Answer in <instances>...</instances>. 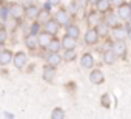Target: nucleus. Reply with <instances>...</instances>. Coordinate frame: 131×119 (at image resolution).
Segmentation results:
<instances>
[{"label":"nucleus","instance_id":"obj_1","mask_svg":"<svg viewBox=\"0 0 131 119\" xmlns=\"http://www.w3.org/2000/svg\"><path fill=\"white\" fill-rule=\"evenodd\" d=\"M26 62H28V57H26L25 53H17L14 56V65H16V68H19V70L23 68L26 65Z\"/></svg>","mask_w":131,"mask_h":119},{"label":"nucleus","instance_id":"obj_2","mask_svg":"<svg viewBox=\"0 0 131 119\" xmlns=\"http://www.w3.org/2000/svg\"><path fill=\"white\" fill-rule=\"evenodd\" d=\"M97 39H99L97 29H88V31H86V34H85V42H86L88 45H94V43L97 42Z\"/></svg>","mask_w":131,"mask_h":119},{"label":"nucleus","instance_id":"obj_3","mask_svg":"<svg viewBox=\"0 0 131 119\" xmlns=\"http://www.w3.org/2000/svg\"><path fill=\"white\" fill-rule=\"evenodd\" d=\"M37 39H39V45L40 46H48L49 43H51V40H52V34L51 33H43V34H40V36H37Z\"/></svg>","mask_w":131,"mask_h":119},{"label":"nucleus","instance_id":"obj_4","mask_svg":"<svg viewBox=\"0 0 131 119\" xmlns=\"http://www.w3.org/2000/svg\"><path fill=\"white\" fill-rule=\"evenodd\" d=\"M90 81H91L94 85L102 84V82H103V73H102L100 70H94V71H91V74H90Z\"/></svg>","mask_w":131,"mask_h":119},{"label":"nucleus","instance_id":"obj_5","mask_svg":"<svg viewBox=\"0 0 131 119\" xmlns=\"http://www.w3.org/2000/svg\"><path fill=\"white\" fill-rule=\"evenodd\" d=\"M56 76V70H54V65H49V67H45L43 68V79L46 82H51Z\"/></svg>","mask_w":131,"mask_h":119},{"label":"nucleus","instance_id":"obj_6","mask_svg":"<svg viewBox=\"0 0 131 119\" xmlns=\"http://www.w3.org/2000/svg\"><path fill=\"white\" fill-rule=\"evenodd\" d=\"M62 46L63 48H67V49H71V48H76V39L71 37L70 34L68 36H65L63 40H62Z\"/></svg>","mask_w":131,"mask_h":119},{"label":"nucleus","instance_id":"obj_7","mask_svg":"<svg viewBox=\"0 0 131 119\" xmlns=\"http://www.w3.org/2000/svg\"><path fill=\"white\" fill-rule=\"evenodd\" d=\"M59 29V22L57 20H48L45 23V31L46 33H51V34H56Z\"/></svg>","mask_w":131,"mask_h":119},{"label":"nucleus","instance_id":"obj_8","mask_svg":"<svg viewBox=\"0 0 131 119\" xmlns=\"http://www.w3.org/2000/svg\"><path fill=\"white\" fill-rule=\"evenodd\" d=\"M113 51H114L117 56H123L125 51H126V46H125V43H123L122 40H117V42H114V45H113Z\"/></svg>","mask_w":131,"mask_h":119},{"label":"nucleus","instance_id":"obj_9","mask_svg":"<svg viewBox=\"0 0 131 119\" xmlns=\"http://www.w3.org/2000/svg\"><path fill=\"white\" fill-rule=\"evenodd\" d=\"M11 61H13V53L9 49H6V51H3L2 54H0V64H2V65H6Z\"/></svg>","mask_w":131,"mask_h":119},{"label":"nucleus","instance_id":"obj_10","mask_svg":"<svg viewBox=\"0 0 131 119\" xmlns=\"http://www.w3.org/2000/svg\"><path fill=\"white\" fill-rule=\"evenodd\" d=\"M80 62H82V67L83 68H91L94 65V61H93V56L91 54H83Z\"/></svg>","mask_w":131,"mask_h":119},{"label":"nucleus","instance_id":"obj_11","mask_svg":"<svg viewBox=\"0 0 131 119\" xmlns=\"http://www.w3.org/2000/svg\"><path fill=\"white\" fill-rule=\"evenodd\" d=\"M25 42H26V46H28V48H31V49H32V48H36V46L39 45V39H37V36H36V34H32V33L26 37V40H25Z\"/></svg>","mask_w":131,"mask_h":119},{"label":"nucleus","instance_id":"obj_12","mask_svg":"<svg viewBox=\"0 0 131 119\" xmlns=\"http://www.w3.org/2000/svg\"><path fill=\"white\" fill-rule=\"evenodd\" d=\"M131 16V8L126 5H120L119 6V17L120 19H129Z\"/></svg>","mask_w":131,"mask_h":119},{"label":"nucleus","instance_id":"obj_13","mask_svg":"<svg viewBox=\"0 0 131 119\" xmlns=\"http://www.w3.org/2000/svg\"><path fill=\"white\" fill-rule=\"evenodd\" d=\"M56 20H57L59 23H62V25H67V23L70 22V17H68L67 11H59L57 16H56Z\"/></svg>","mask_w":131,"mask_h":119},{"label":"nucleus","instance_id":"obj_14","mask_svg":"<svg viewBox=\"0 0 131 119\" xmlns=\"http://www.w3.org/2000/svg\"><path fill=\"white\" fill-rule=\"evenodd\" d=\"M60 61H62V57L57 54V51H51V54L48 56V62H49V65H59Z\"/></svg>","mask_w":131,"mask_h":119},{"label":"nucleus","instance_id":"obj_15","mask_svg":"<svg viewBox=\"0 0 131 119\" xmlns=\"http://www.w3.org/2000/svg\"><path fill=\"white\" fill-rule=\"evenodd\" d=\"M9 11H11V16H13V17H16V19H19V17L23 14V8H22L20 5H17V3H14V5L11 6V9H9Z\"/></svg>","mask_w":131,"mask_h":119},{"label":"nucleus","instance_id":"obj_16","mask_svg":"<svg viewBox=\"0 0 131 119\" xmlns=\"http://www.w3.org/2000/svg\"><path fill=\"white\" fill-rule=\"evenodd\" d=\"M39 14H40V11H39L37 6H29V8L26 9V17L31 19V20H32V19H37Z\"/></svg>","mask_w":131,"mask_h":119},{"label":"nucleus","instance_id":"obj_17","mask_svg":"<svg viewBox=\"0 0 131 119\" xmlns=\"http://www.w3.org/2000/svg\"><path fill=\"white\" fill-rule=\"evenodd\" d=\"M116 57H117V54H116L114 51H105V54H103V61H105V64H114Z\"/></svg>","mask_w":131,"mask_h":119},{"label":"nucleus","instance_id":"obj_18","mask_svg":"<svg viewBox=\"0 0 131 119\" xmlns=\"http://www.w3.org/2000/svg\"><path fill=\"white\" fill-rule=\"evenodd\" d=\"M96 6H97V11L99 13H105L110 8V2H108V0H97Z\"/></svg>","mask_w":131,"mask_h":119},{"label":"nucleus","instance_id":"obj_19","mask_svg":"<svg viewBox=\"0 0 131 119\" xmlns=\"http://www.w3.org/2000/svg\"><path fill=\"white\" fill-rule=\"evenodd\" d=\"M106 23H108V26H117V25H119V16H116V14H108Z\"/></svg>","mask_w":131,"mask_h":119},{"label":"nucleus","instance_id":"obj_20","mask_svg":"<svg viewBox=\"0 0 131 119\" xmlns=\"http://www.w3.org/2000/svg\"><path fill=\"white\" fill-rule=\"evenodd\" d=\"M97 33H99V36H106V33H108V23L105 22V23H97Z\"/></svg>","mask_w":131,"mask_h":119},{"label":"nucleus","instance_id":"obj_21","mask_svg":"<svg viewBox=\"0 0 131 119\" xmlns=\"http://www.w3.org/2000/svg\"><path fill=\"white\" fill-rule=\"evenodd\" d=\"M68 34H70L71 37L77 39V37H79V34H80V29H79L77 26H74V25H70V26H68Z\"/></svg>","mask_w":131,"mask_h":119},{"label":"nucleus","instance_id":"obj_22","mask_svg":"<svg viewBox=\"0 0 131 119\" xmlns=\"http://www.w3.org/2000/svg\"><path fill=\"white\" fill-rule=\"evenodd\" d=\"M51 117H52V119H63V117H65V111H63L62 108H56V110L52 111Z\"/></svg>","mask_w":131,"mask_h":119},{"label":"nucleus","instance_id":"obj_23","mask_svg":"<svg viewBox=\"0 0 131 119\" xmlns=\"http://www.w3.org/2000/svg\"><path fill=\"white\" fill-rule=\"evenodd\" d=\"M76 59V51H74V48H71V49H67V53H65V61H74Z\"/></svg>","mask_w":131,"mask_h":119},{"label":"nucleus","instance_id":"obj_24","mask_svg":"<svg viewBox=\"0 0 131 119\" xmlns=\"http://www.w3.org/2000/svg\"><path fill=\"white\" fill-rule=\"evenodd\" d=\"M60 46H62V43H60L59 40H51V43L48 45V48H49L51 51H59Z\"/></svg>","mask_w":131,"mask_h":119},{"label":"nucleus","instance_id":"obj_25","mask_svg":"<svg viewBox=\"0 0 131 119\" xmlns=\"http://www.w3.org/2000/svg\"><path fill=\"white\" fill-rule=\"evenodd\" d=\"M125 36H128V33H125L123 29H117V28L114 29V37H116L117 40H122Z\"/></svg>","mask_w":131,"mask_h":119},{"label":"nucleus","instance_id":"obj_26","mask_svg":"<svg viewBox=\"0 0 131 119\" xmlns=\"http://www.w3.org/2000/svg\"><path fill=\"white\" fill-rule=\"evenodd\" d=\"M39 17H40L42 22H48V20H49V11H43V13H40Z\"/></svg>","mask_w":131,"mask_h":119},{"label":"nucleus","instance_id":"obj_27","mask_svg":"<svg viewBox=\"0 0 131 119\" xmlns=\"http://www.w3.org/2000/svg\"><path fill=\"white\" fill-rule=\"evenodd\" d=\"M102 105L106 107V108L110 107V96H108V94H103V96H102Z\"/></svg>","mask_w":131,"mask_h":119},{"label":"nucleus","instance_id":"obj_28","mask_svg":"<svg viewBox=\"0 0 131 119\" xmlns=\"http://www.w3.org/2000/svg\"><path fill=\"white\" fill-rule=\"evenodd\" d=\"M99 22V17L93 13V14H90V17H88V23H97Z\"/></svg>","mask_w":131,"mask_h":119},{"label":"nucleus","instance_id":"obj_29","mask_svg":"<svg viewBox=\"0 0 131 119\" xmlns=\"http://www.w3.org/2000/svg\"><path fill=\"white\" fill-rule=\"evenodd\" d=\"M5 40H6V31L3 28H0V45H2Z\"/></svg>","mask_w":131,"mask_h":119},{"label":"nucleus","instance_id":"obj_30","mask_svg":"<svg viewBox=\"0 0 131 119\" xmlns=\"http://www.w3.org/2000/svg\"><path fill=\"white\" fill-rule=\"evenodd\" d=\"M37 31H39V23H34V25L31 26V33H32V34H37Z\"/></svg>","mask_w":131,"mask_h":119},{"label":"nucleus","instance_id":"obj_31","mask_svg":"<svg viewBox=\"0 0 131 119\" xmlns=\"http://www.w3.org/2000/svg\"><path fill=\"white\" fill-rule=\"evenodd\" d=\"M111 3L116 6H120V5H123V0H111Z\"/></svg>","mask_w":131,"mask_h":119},{"label":"nucleus","instance_id":"obj_32","mask_svg":"<svg viewBox=\"0 0 131 119\" xmlns=\"http://www.w3.org/2000/svg\"><path fill=\"white\" fill-rule=\"evenodd\" d=\"M2 17H3V20H6V17H8V9L6 8L2 9Z\"/></svg>","mask_w":131,"mask_h":119},{"label":"nucleus","instance_id":"obj_33","mask_svg":"<svg viewBox=\"0 0 131 119\" xmlns=\"http://www.w3.org/2000/svg\"><path fill=\"white\" fill-rule=\"evenodd\" d=\"M77 5H79V6H82V8H83V6H85V5H86V0H77Z\"/></svg>","mask_w":131,"mask_h":119},{"label":"nucleus","instance_id":"obj_34","mask_svg":"<svg viewBox=\"0 0 131 119\" xmlns=\"http://www.w3.org/2000/svg\"><path fill=\"white\" fill-rule=\"evenodd\" d=\"M49 8H51V3H49V2H48L46 5H43V9H45V11H49Z\"/></svg>","mask_w":131,"mask_h":119},{"label":"nucleus","instance_id":"obj_35","mask_svg":"<svg viewBox=\"0 0 131 119\" xmlns=\"http://www.w3.org/2000/svg\"><path fill=\"white\" fill-rule=\"evenodd\" d=\"M48 2H49V3H51V5H57V3H59V2H60V0H48Z\"/></svg>","mask_w":131,"mask_h":119},{"label":"nucleus","instance_id":"obj_36","mask_svg":"<svg viewBox=\"0 0 131 119\" xmlns=\"http://www.w3.org/2000/svg\"><path fill=\"white\" fill-rule=\"evenodd\" d=\"M128 37H129V40H131V29L128 31Z\"/></svg>","mask_w":131,"mask_h":119},{"label":"nucleus","instance_id":"obj_37","mask_svg":"<svg viewBox=\"0 0 131 119\" xmlns=\"http://www.w3.org/2000/svg\"><path fill=\"white\" fill-rule=\"evenodd\" d=\"M90 2H93V3H97V0H90Z\"/></svg>","mask_w":131,"mask_h":119},{"label":"nucleus","instance_id":"obj_38","mask_svg":"<svg viewBox=\"0 0 131 119\" xmlns=\"http://www.w3.org/2000/svg\"><path fill=\"white\" fill-rule=\"evenodd\" d=\"M129 8H131V5H129Z\"/></svg>","mask_w":131,"mask_h":119},{"label":"nucleus","instance_id":"obj_39","mask_svg":"<svg viewBox=\"0 0 131 119\" xmlns=\"http://www.w3.org/2000/svg\"><path fill=\"white\" fill-rule=\"evenodd\" d=\"M129 19H131V16H129Z\"/></svg>","mask_w":131,"mask_h":119}]
</instances>
